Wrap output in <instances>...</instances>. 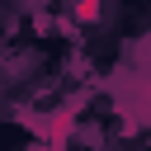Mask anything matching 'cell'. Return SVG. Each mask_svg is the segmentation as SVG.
<instances>
[{
  "label": "cell",
  "mask_w": 151,
  "mask_h": 151,
  "mask_svg": "<svg viewBox=\"0 0 151 151\" xmlns=\"http://www.w3.org/2000/svg\"><path fill=\"white\" fill-rule=\"evenodd\" d=\"M76 14H80V19H94V14H99V5H94V0H80V9H76Z\"/></svg>",
  "instance_id": "cell-1"
}]
</instances>
